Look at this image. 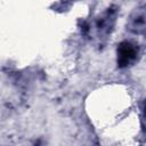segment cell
Masks as SVG:
<instances>
[{"label": "cell", "mask_w": 146, "mask_h": 146, "mask_svg": "<svg viewBox=\"0 0 146 146\" xmlns=\"http://www.w3.org/2000/svg\"><path fill=\"white\" fill-rule=\"evenodd\" d=\"M117 66L121 68L128 67L130 65H132L139 55V49L138 46H136L135 43L130 42V41H123L119 44L117 50Z\"/></svg>", "instance_id": "6da1fadb"}, {"label": "cell", "mask_w": 146, "mask_h": 146, "mask_svg": "<svg viewBox=\"0 0 146 146\" xmlns=\"http://www.w3.org/2000/svg\"><path fill=\"white\" fill-rule=\"evenodd\" d=\"M130 30L135 33H144L145 31V10L137 9L130 18Z\"/></svg>", "instance_id": "7a4b0ae2"}, {"label": "cell", "mask_w": 146, "mask_h": 146, "mask_svg": "<svg viewBox=\"0 0 146 146\" xmlns=\"http://www.w3.org/2000/svg\"><path fill=\"white\" fill-rule=\"evenodd\" d=\"M34 146H42L41 145V141H38V143H35V145Z\"/></svg>", "instance_id": "3957f363"}]
</instances>
